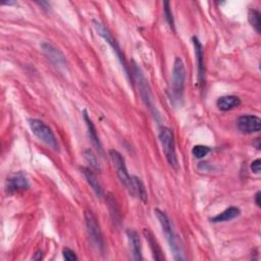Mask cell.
<instances>
[{
  "label": "cell",
  "instance_id": "16",
  "mask_svg": "<svg viewBox=\"0 0 261 261\" xmlns=\"http://www.w3.org/2000/svg\"><path fill=\"white\" fill-rule=\"evenodd\" d=\"M143 234H144L145 238H146V240H147V242L149 244V247H150L152 255H153V259H155V260H164V256H163L162 250H161L157 240L153 236L152 231L147 229V228H145L143 230Z\"/></svg>",
  "mask_w": 261,
  "mask_h": 261
},
{
  "label": "cell",
  "instance_id": "15",
  "mask_svg": "<svg viewBox=\"0 0 261 261\" xmlns=\"http://www.w3.org/2000/svg\"><path fill=\"white\" fill-rule=\"evenodd\" d=\"M127 235L129 238V242L131 244V249L133 253V258L135 260H142V245H141V240L139 238V235L136 230L133 229H128Z\"/></svg>",
  "mask_w": 261,
  "mask_h": 261
},
{
  "label": "cell",
  "instance_id": "7",
  "mask_svg": "<svg viewBox=\"0 0 261 261\" xmlns=\"http://www.w3.org/2000/svg\"><path fill=\"white\" fill-rule=\"evenodd\" d=\"M109 157L117 169L118 177L121 180V182L126 186V188L130 191V193L133 194V186H132V177L129 175L127 166H126V161L123 155L114 149L109 150L108 152Z\"/></svg>",
  "mask_w": 261,
  "mask_h": 261
},
{
  "label": "cell",
  "instance_id": "1",
  "mask_svg": "<svg viewBox=\"0 0 261 261\" xmlns=\"http://www.w3.org/2000/svg\"><path fill=\"white\" fill-rule=\"evenodd\" d=\"M154 213H155V215H156V217H157V219H158V221L161 225V228H162V231H163V234L165 236V239L168 242L171 251L173 252V256H175V259L176 260H183L184 257L182 256L181 249H180V246L178 244V238L175 234V231H173V229H172V225L170 223L168 216L166 215L165 212H163L162 210H160L158 208L154 209Z\"/></svg>",
  "mask_w": 261,
  "mask_h": 261
},
{
  "label": "cell",
  "instance_id": "11",
  "mask_svg": "<svg viewBox=\"0 0 261 261\" xmlns=\"http://www.w3.org/2000/svg\"><path fill=\"white\" fill-rule=\"evenodd\" d=\"M41 48L44 52V54L48 57V59L56 66V67H67V60L64 53L59 49L54 47L52 44L44 42L41 44Z\"/></svg>",
  "mask_w": 261,
  "mask_h": 261
},
{
  "label": "cell",
  "instance_id": "2",
  "mask_svg": "<svg viewBox=\"0 0 261 261\" xmlns=\"http://www.w3.org/2000/svg\"><path fill=\"white\" fill-rule=\"evenodd\" d=\"M159 140L162 146L163 153L169 165L178 170L179 169V161L178 156L176 153V144H175V137L170 129L166 127H162L159 132Z\"/></svg>",
  "mask_w": 261,
  "mask_h": 261
},
{
  "label": "cell",
  "instance_id": "10",
  "mask_svg": "<svg viewBox=\"0 0 261 261\" xmlns=\"http://www.w3.org/2000/svg\"><path fill=\"white\" fill-rule=\"evenodd\" d=\"M239 131L244 134H254L261 130V120L256 115H242L237 121Z\"/></svg>",
  "mask_w": 261,
  "mask_h": 261
},
{
  "label": "cell",
  "instance_id": "14",
  "mask_svg": "<svg viewBox=\"0 0 261 261\" xmlns=\"http://www.w3.org/2000/svg\"><path fill=\"white\" fill-rule=\"evenodd\" d=\"M81 171L83 172L85 179L87 180V183L90 185V187L95 192L97 197L103 198L104 193H103V190H102V187H101L100 183L98 182V180H97V178L95 176V173L88 167H81Z\"/></svg>",
  "mask_w": 261,
  "mask_h": 261
},
{
  "label": "cell",
  "instance_id": "20",
  "mask_svg": "<svg viewBox=\"0 0 261 261\" xmlns=\"http://www.w3.org/2000/svg\"><path fill=\"white\" fill-rule=\"evenodd\" d=\"M248 21L251 26L255 29L257 33H260L261 30V15L256 10H250L248 13Z\"/></svg>",
  "mask_w": 261,
  "mask_h": 261
},
{
  "label": "cell",
  "instance_id": "17",
  "mask_svg": "<svg viewBox=\"0 0 261 261\" xmlns=\"http://www.w3.org/2000/svg\"><path fill=\"white\" fill-rule=\"evenodd\" d=\"M240 104H241V99L235 95L221 96L216 101V105H217L218 109L221 111L231 110V109L240 106Z\"/></svg>",
  "mask_w": 261,
  "mask_h": 261
},
{
  "label": "cell",
  "instance_id": "3",
  "mask_svg": "<svg viewBox=\"0 0 261 261\" xmlns=\"http://www.w3.org/2000/svg\"><path fill=\"white\" fill-rule=\"evenodd\" d=\"M186 82V69L183 61L180 57H176L173 63L171 75V90L172 95L176 99H181L184 93V87Z\"/></svg>",
  "mask_w": 261,
  "mask_h": 261
},
{
  "label": "cell",
  "instance_id": "12",
  "mask_svg": "<svg viewBox=\"0 0 261 261\" xmlns=\"http://www.w3.org/2000/svg\"><path fill=\"white\" fill-rule=\"evenodd\" d=\"M83 115H84V121H85L86 126H87V130H88L89 138H90V140L93 144V146L98 151V153L102 155L103 154V148H102V144L100 142L99 136L97 134L96 127H95L93 121L91 120V118L89 117V114H88V112H87V110L83 111Z\"/></svg>",
  "mask_w": 261,
  "mask_h": 261
},
{
  "label": "cell",
  "instance_id": "27",
  "mask_svg": "<svg viewBox=\"0 0 261 261\" xmlns=\"http://www.w3.org/2000/svg\"><path fill=\"white\" fill-rule=\"evenodd\" d=\"M260 198H261V192L258 191V192L256 193V195H255V202H256V205H257L258 207L261 206V201H260Z\"/></svg>",
  "mask_w": 261,
  "mask_h": 261
},
{
  "label": "cell",
  "instance_id": "24",
  "mask_svg": "<svg viewBox=\"0 0 261 261\" xmlns=\"http://www.w3.org/2000/svg\"><path fill=\"white\" fill-rule=\"evenodd\" d=\"M63 255H64V258L68 261H75V260H78V256L76 255V253L71 250L70 248H65L63 250Z\"/></svg>",
  "mask_w": 261,
  "mask_h": 261
},
{
  "label": "cell",
  "instance_id": "25",
  "mask_svg": "<svg viewBox=\"0 0 261 261\" xmlns=\"http://www.w3.org/2000/svg\"><path fill=\"white\" fill-rule=\"evenodd\" d=\"M251 169L253 172L255 173H259L260 169H261V159H255L252 163H251Z\"/></svg>",
  "mask_w": 261,
  "mask_h": 261
},
{
  "label": "cell",
  "instance_id": "8",
  "mask_svg": "<svg viewBox=\"0 0 261 261\" xmlns=\"http://www.w3.org/2000/svg\"><path fill=\"white\" fill-rule=\"evenodd\" d=\"M133 74L135 76V79L138 83L139 86V91H140V95L142 97V100L144 101V103L146 104V106L150 109V110H155V106L153 105V99H152V95H151V91L149 88L148 85V81L146 80V78L144 77L143 73L141 72L140 68L137 65L133 66Z\"/></svg>",
  "mask_w": 261,
  "mask_h": 261
},
{
  "label": "cell",
  "instance_id": "18",
  "mask_svg": "<svg viewBox=\"0 0 261 261\" xmlns=\"http://www.w3.org/2000/svg\"><path fill=\"white\" fill-rule=\"evenodd\" d=\"M132 186H133V195H137L143 203H147L148 194L142 180L136 176H132Z\"/></svg>",
  "mask_w": 261,
  "mask_h": 261
},
{
  "label": "cell",
  "instance_id": "5",
  "mask_svg": "<svg viewBox=\"0 0 261 261\" xmlns=\"http://www.w3.org/2000/svg\"><path fill=\"white\" fill-rule=\"evenodd\" d=\"M85 220H86L87 231H88V235H89L91 243L93 244V246L99 252H103V250H104V239H103V235H102L100 225H99L95 215L91 211H86L85 212Z\"/></svg>",
  "mask_w": 261,
  "mask_h": 261
},
{
  "label": "cell",
  "instance_id": "13",
  "mask_svg": "<svg viewBox=\"0 0 261 261\" xmlns=\"http://www.w3.org/2000/svg\"><path fill=\"white\" fill-rule=\"evenodd\" d=\"M29 187H30V184H29L27 178L23 176L22 173L13 176L7 182V189L11 194L28 190Z\"/></svg>",
  "mask_w": 261,
  "mask_h": 261
},
{
  "label": "cell",
  "instance_id": "23",
  "mask_svg": "<svg viewBox=\"0 0 261 261\" xmlns=\"http://www.w3.org/2000/svg\"><path fill=\"white\" fill-rule=\"evenodd\" d=\"M209 152H210V148L204 146V145H196V146H194L192 149V153L196 158L205 157Z\"/></svg>",
  "mask_w": 261,
  "mask_h": 261
},
{
  "label": "cell",
  "instance_id": "9",
  "mask_svg": "<svg viewBox=\"0 0 261 261\" xmlns=\"http://www.w3.org/2000/svg\"><path fill=\"white\" fill-rule=\"evenodd\" d=\"M194 48H195V55L197 62V70H198V81L201 89L205 88V66H204V55H203V46L197 37L192 38Z\"/></svg>",
  "mask_w": 261,
  "mask_h": 261
},
{
  "label": "cell",
  "instance_id": "21",
  "mask_svg": "<svg viewBox=\"0 0 261 261\" xmlns=\"http://www.w3.org/2000/svg\"><path fill=\"white\" fill-rule=\"evenodd\" d=\"M163 11H164V16H165V20L169 26V28L171 29L172 31H175V21H173V17H172V12L170 9V4L169 2H164L163 3Z\"/></svg>",
  "mask_w": 261,
  "mask_h": 261
},
{
  "label": "cell",
  "instance_id": "6",
  "mask_svg": "<svg viewBox=\"0 0 261 261\" xmlns=\"http://www.w3.org/2000/svg\"><path fill=\"white\" fill-rule=\"evenodd\" d=\"M93 26H94V28H95V30H96L97 34H98L100 37H102V38L111 46V48L114 50L115 54L118 55V59L120 60L122 66H123V68H124V70H125V72H126V75H127L128 78L130 79V72H129V68H128L127 63H126V59H125L124 54L122 53V50H121V48H120V46H119L117 40L114 39V37L112 36V34L110 33V31L108 30V29H107L102 23H100V22H98V21H93Z\"/></svg>",
  "mask_w": 261,
  "mask_h": 261
},
{
  "label": "cell",
  "instance_id": "22",
  "mask_svg": "<svg viewBox=\"0 0 261 261\" xmlns=\"http://www.w3.org/2000/svg\"><path fill=\"white\" fill-rule=\"evenodd\" d=\"M84 157L86 159V161L90 164L91 167H93L94 169H98L100 170V165L98 163V160L95 156V154L92 152V150L87 149L84 151Z\"/></svg>",
  "mask_w": 261,
  "mask_h": 261
},
{
  "label": "cell",
  "instance_id": "19",
  "mask_svg": "<svg viewBox=\"0 0 261 261\" xmlns=\"http://www.w3.org/2000/svg\"><path fill=\"white\" fill-rule=\"evenodd\" d=\"M241 211L239 208L237 207H228L227 209H225L224 211H222L221 213L217 214L216 216L211 218L212 222H225V221H229L231 219H234L236 217H238L240 215Z\"/></svg>",
  "mask_w": 261,
  "mask_h": 261
},
{
  "label": "cell",
  "instance_id": "4",
  "mask_svg": "<svg viewBox=\"0 0 261 261\" xmlns=\"http://www.w3.org/2000/svg\"><path fill=\"white\" fill-rule=\"evenodd\" d=\"M29 126L38 139L54 150H59V143H57L56 137L53 131L45 123L40 120H29Z\"/></svg>",
  "mask_w": 261,
  "mask_h": 261
},
{
  "label": "cell",
  "instance_id": "26",
  "mask_svg": "<svg viewBox=\"0 0 261 261\" xmlns=\"http://www.w3.org/2000/svg\"><path fill=\"white\" fill-rule=\"evenodd\" d=\"M37 5H39L44 11H47V12H48V11L50 10V8H51V7H50V4L47 3V2H38Z\"/></svg>",
  "mask_w": 261,
  "mask_h": 261
}]
</instances>
